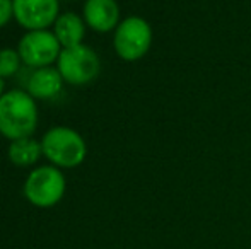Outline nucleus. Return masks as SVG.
Listing matches in <instances>:
<instances>
[{
	"label": "nucleus",
	"instance_id": "nucleus-1",
	"mask_svg": "<svg viewBox=\"0 0 251 249\" xmlns=\"http://www.w3.org/2000/svg\"><path fill=\"white\" fill-rule=\"evenodd\" d=\"M38 126L36 99L27 91L12 89L0 97V135L10 142L33 136Z\"/></svg>",
	"mask_w": 251,
	"mask_h": 249
},
{
	"label": "nucleus",
	"instance_id": "nucleus-2",
	"mask_svg": "<svg viewBox=\"0 0 251 249\" xmlns=\"http://www.w3.org/2000/svg\"><path fill=\"white\" fill-rule=\"evenodd\" d=\"M43 156L58 169H74L80 166L87 156L86 140L79 132L69 126H55L41 138Z\"/></svg>",
	"mask_w": 251,
	"mask_h": 249
},
{
	"label": "nucleus",
	"instance_id": "nucleus-3",
	"mask_svg": "<svg viewBox=\"0 0 251 249\" xmlns=\"http://www.w3.org/2000/svg\"><path fill=\"white\" fill-rule=\"evenodd\" d=\"M152 27L144 17L130 16L118 24L113 34L115 53L125 62H137L149 53Z\"/></svg>",
	"mask_w": 251,
	"mask_h": 249
},
{
	"label": "nucleus",
	"instance_id": "nucleus-4",
	"mask_svg": "<svg viewBox=\"0 0 251 249\" xmlns=\"http://www.w3.org/2000/svg\"><path fill=\"white\" fill-rule=\"evenodd\" d=\"M67 181L62 169L55 166H40L29 173L24 181V196L27 202L40 208L55 206L63 198Z\"/></svg>",
	"mask_w": 251,
	"mask_h": 249
},
{
	"label": "nucleus",
	"instance_id": "nucleus-5",
	"mask_svg": "<svg viewBox=\"0 0 251 249\" xmlns=\"http://www.w3.org/2000/svg\"><path fill=\"white\" fill-rule=\"evenodd\" d=\"M56 68L65 84L86 86L100 75L101 62L96 51L82 43L72 48H63L56 60Z\"/></svg>",
	"mask_w": 251,
	"mask_h": 249
},
{
	"label": "nucleus",
	"instance_id": "nucleus-6",
	"mask_svg": "<svg viewBox=\"0 0 251 249\" xmlns=\"http://www.w3.org/2000/svg\"><path fill=\"white\" fill-rule=\"evenodd\" d=\"M62 45L50 29L27 31L17 45V51L23 63L29 68L51 67L62 53Z\"/></svg>",
	"mask_w": 251,
	"mask_h": 249
},
{
	"label": "nucleus",
	"instance_id": "nucleus-7",
	"mask_svg": "<svg viewBox=\"0 0 251 249\" xmlns=\"http://www.w3.org/2000/svg\"><path fill=\"white\" fill-rule=\"evenodd\" d=\"M14 19L26 31L48 29L60 16V0H12Z\"/></svg>",
	"mask_w": 251,
	"mask_h": 249
},
{
	"label": "nucleus",
	"instance_id": "nucleus-8",
	"mask_svg": "<svg viewBox=\"0 0 251 249\" xmlns=\"http://www.w3.org/2000/svg\"><path fill=\"white\" fill-rule=\"evenodd\" d=\"M86 26L96 33H109L118 27L120 5L116 0H86L82 9Z\"/></svg>",
	"mask_w": 251,
	"mask_h": 249
},
{
	"label": "nucleus",
	"instance_id": "nucleus-9",
	"mask_svg": "<svg viewBox=\"0 0 251 249\" xmlns=\"http://www.w3.org/2000/svg\"><path fill=\"white\" fill-rule=\"evenodd\" d=\"M63 82L65 80L60 75L58 68H53V67L34 68L27 77L26 91L34 99H51L56 94H60Z\"/></svg>",
	"mask_w": 251,
	"mask_h": 249
},
{
	"label": "nucleus",
	"instance_id": "nucleus-10",
	"mask_svg": "<svg viewBox=\"0 0 251 249\" xmlns=\"http://www.w3.org/2000/svg\"><path fill=\"white\" fill-rule=\"evenodd\" d=\"M53 34L60 41L62 48H72L82 45L86 36V21L75 12H63L53 24Z\"/></svg>",
	"mask_w": 251,
	"mask_h": 249
},
{
	"label": "nucleus",
	"instance_id": "nucleus-11",
	"mask_svg": "<svg viewBox=\"0 0 251 249\" xmlns=\"http://www.w3.org/2000/svg\"><path fill=\"white\" fill-rule=\"evenodd\" d=\"M9 156L10 162L17 167H29L40 160L43 156L41 150V142L34 140L33 136H26V138H17L12 140L9 145Z\"/></svg>",
	"mask_w": 251,
	"mask_h": 249
},
{
	"label": "nucleus",
	"instance_id": "nucleus-12",
	"mask_svg": "<svg viewBox=\"0 0 251 249\" xmlns=\"http://www.w3.org/2000/svg\"><path fill=\"white\" fill-rule=\"evenodd\" d=\"M23 60L19 57V51L12 50V48H2L0 50V77L7 79V77H14L19 72Z\"/></svg>",
	"mask_w": 251,
	"mask_h": 249
},
{
	"label": "nucleus",
	"instance_id": "nucleus-13",
	"mask_svg": "<svg viewBox=\"0 0 251 249\" xmlns=\"http://www.w3.org/2000/svg\"><path fill=\"white\" fill-rule=\"evenodd\" d=\"M14 17V5L12 0H0V29L9 24Z\"/></svg>",
	"mask_w": 251,
	"mask_h": 249
},
{
	"label": "nucleus",
	"instance_id": "nucleus-14",
	"mask_svg": "<svg viewBox=\"0 0 251 249\" xmlns=\"http://www.w3.org/2000/svg\"><path fill=\"white\" fill-rule=\"evenodd\" d=\"M3 92H5V84H3V79L0 77V97L3 96Z\"/></svg>",
	"mask_w": 251,
	"mask_h": 249
}]
</instances>
